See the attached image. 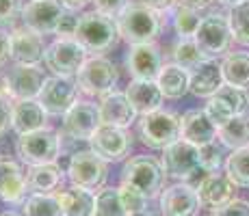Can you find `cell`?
<instances>
[{
  "label": "cell",
  "mask_w": 249,
  "mask_h": 216,
  "mask_svg": "<svg viewBox=\"0 0 249 216\" xmlns=\"http://www.w3.org/2000/svg\"><path fill=\"white\" fill-rule=\"evenodd\" d=\"M119 37L128 41L130 46H143V43H154L162 31L160 13L147 9L141 2H130L117 17Z\"/></svg>",
  "instance_id": "6da1fadb"
},
{
  "label": "cell",
  "mask_w": 249,
  "mask_h": 216,
  "mask_svg": "<svg viewBox=\"0 0 249 216\" xmlns=\"http://www.w3.org/2000/svg\"><path fill=\"white\" fill-rule=\"evenodd\" d=\"M76 41L91 52L93 56H102L119 41V28L115 17H108L98 11H87L80 16L78 31H76Z\"/></svg>",
  "instance_id": "7a4b0ae2"
},
{
  "label": "cell",
  "mask_w": 249,
  "mask_h": 216,
  "mask_svg": "<svg viewBox=\"0 0 249 216\" xmlns=\"http://www.w3.org/2000/svg\"><path fill=\"white\" fill-rule=\"evenodd\" d=\"M162 184H165V171L160 162L152 156H135L122 169V186L137 190L147 201L160 197Z\"/></svg>",
  "instance_id": "3957f363"
},
{
  "label": "cell",
  "mask_w": 249,
  "mask_h": 216,
  "mask_svg": "<svg viewBox=\"0 0 249 216\" xmlns=\"http://www.w3.org/2000/svg\"><path fill=\"white\" fill-rule=\"evenodd\" d=\"M119 83V71L107 56H89L76 76L78 91L89 98H107Z\"/></svg>",
  "instance_id": "277c9868"
},
{
  "label": "cell",
  "mask_w": 249,
  "mask_h": 216,
  "mask_svg": "<svg viewBox=\"0 0 249 216\" xmlns=\"http://www.w3.org/2000/svg\"><path fill=\"white\" fill-rule=\"evenodd\" d=\"M139 138L150 150H167L180 141V117L171 110H156L139 119Z\"/></svg>",
  "instance_id": "5b68a950"
},
{
  "label": "cell",
  "mask_w": 249,
  "mask_h": 216,
  "mask_svg": "<svg viewBox=\"0 0 249 216\" xmlns=\"http://www.w3.org/2000/svg\"><path fill=\"white\" fill-rule=\"evenodd\" d=\"M16 151L20 156V160L28 166L56 162V158L61 153L59 132L52 130L50 126H46V128L37 130V132L22 134V136H18Z\"/></svg>",
  "instance_id": "8992f818"
},
{
  "label": "cell",
  "mask_w": 249,
  "mask_h": 216,
  "mask_svg": "<svg viewBox=\"0 0 249 216\" xmlns=\"http://www.w3.org/2000/svg\"><path fill=\"white\" fill-rule=\"evenodd\" d=\"M162 171L165 177H171L176 182H184L189 184L197 173H202V153L199 147L191 145L186 141H176L174 145H169L167 150H162V158H160Z\"/></svg>",
  "instance_id": "52a82bcc"
},
{
  "label": "cell",
  "mask_w": 249,
  "mask_h": 216,
  "mask_svg": "<svg viewBox=\"0 0 249 216\" xmlns=\"http://www.w3.org/2000/svg\"><path fill=\"white\" fill-rule=\"evenodd\" d=\"M89 52L85 50L76 39H59L56 37L50 46L46 48V67L52 71V76L59 78H74L78 76L80 67L89 59Z\"/></svg>",
  "instance_id": "ba28073f"
},
{
  "label": "cell",
  "mask_w": 249,
  "mask_h": 216,
  "mask_svg": "<svg viewBox=\"0 0 249 216\" xmlns=\"http://www.w3.org/2000/svg\"><path fill=\"white\" fill-rule=\"evenodd\" d=\"M107 162L102 158H98L91 150L74 151L68 165V180L71 186L83 188L87 193H95L104 186L107 182Z\"/></svg>",
  "instance_id": "9c48e42d"
},
{
  "label": "cell",
  "mask_w": 249,
  "mask_h": 216,
  "mask_svg": "<svg viewBox=\"0 0 249 216\" xmlns=\"http://www.w3.org/2000/svg\"><path fill=\"white\" fill-rule=\"evenodd\" d=\"M193 39L206 59L214 61V56L228 54L230 43H232V31H230L228 16L208 13L206 17H202V24H199Z\"/></svg>",
  "instance_id": "30bf717a"
},
{
  "label": "cell",
  "mask_w": 249,
  "mask_h": 216,
  "mask_svg": "<svg viewBox=\"0 0 249 216\" xmlns=\"http://www.w3.org/2000/svg\"><path fill=\"white\" fill-rule=\"evenodd\" d=\"M44 71L39 65H13L7 74L2 76L4 95L11 102H26V100H37L39 91L44 86Z\"/></svg>",
  "instance_id": "8fae6325"
},
{
  "label": "cell",
  "mask_w": 249,
  "mask_h": 216,
  "mask_svg": "<svg viewBox=\"0 0 249 216\" xmlns=\"http://www.w3.org/2000/svg\"><path fill=\"white\" fill-rule=\"evenodd\" d=\"M78 84L71 78H59V76H48L44 86L39 91L37 102L41 108L52 117H63L68 110L78 102Z\"/></svg>",
  "instance_id": "7c38bea8"
},
{
  "label": "cell",
  "mask_w": 249,
  "mask_h": 216,
  "mask_svg": "<svg viewBox=\"0 0 249 216\" xmlns=\"http://www.w3.org/2000/svg\"><path fill=\"white\" fill-rule=\"evenodd\" d=\"M102 126L98 104L89 100H78L68 113L63 115V136L70 141H91L95 130Z\"/></svg>",
  "instance_id": "4fadbf2b"
},
{
  "label": "cell",
  "mask_w": 249,
  "mask_h": 216,
  "mask_svg": "<svg viewBox=\"0 0 249 216\" xmlns=\"http://www.w3.org/2000/svg\"><path fill=\"white\" fill-rule=\"evenodd\" d=\"M249 106V98L245 91L234 89V86L223 84L213 98L208 100L204 113L208 115V119L217 126V130L221 126H226L228 121H232L238 115H245V110Z\"/></svg>",
  "instance_id": "5bb4252c"
},
{
  "label": "cell",
  "mask_w": 249,
  "mask_h": 216,
  "mask_svg": "<svg viewBox=\"0 0 249 216\" xmlns=\"http://www.w3.org/2000/svg\"><path fill=\"white\" fill-rule=\"evenodd\" d=\"M63 4L59 0H28L22 7V24L24 28L37 35H54L59 20L63 16Z\"/></svg>",
  "instance_id": "9a60e30c"
},
{
  "label": "cell",
  "mask_w": 249,
  "mask_h": 216,
  "mask_svg": "<svg viewBox=\"0 0 249 216\" xmlns=\"http://www.w3.org/2000/svg\"><path fill=\"white\" fill-rule=\"evenodd\" d=\"M91 151L104 162H122L130 153L132 136L122 128L100 126L89 141Z\"/></svg>",
  "instance_id": "2e32d148"
},
{
  "label": "cell",
  "mask_w": 249,
  "mask_h": 216,
  "mask_svg": "<svg viewBox=\"0 0 249 216\" xmlns=\"http://www.w3.org/2000/svg\"><path fill=\"white\" fill-rule=\"evenodd\" d=\"M202 210L197 190L191 184L176 182L174 186L160 193V212L162 216H197Z\"/></svg>",
  "instance_id": "e0dca14e"
},
{
  "label": "cell",
  "mask_w": 249,
  "mask_h": 216,
  "mask_svg": "<svg viewBox=\"0 0 249 216\" xmlns=\"http://www.w3.org/2000/svg\"><path fill=\"white\" fill-rule=\"evenodd\" d=\"M126 69L132 80H156L162 69V54L156 43L130 46L126 54Z\"/></svg>",
  "instance_id": "ac0fdd59"
},
{
  "label": "cell",
  "mask_w": 249,
  "mask_h": 216,
  "mask_svg": "<svg viewBox=\"0 0 249 216\" xmlns=\"http://www.w3.org/2000/svg\"><path fill=\"white\" fill-rule=\"evenodd\" d=\"M11 61L16 65H39L46 56V41L28 28H13L11 33Z\"/></svg>",
  "instance_id": "d6986e66"
},
{
  "label": "cell",
  "mask_w": 249,
  "mask_h": 216,
  "mask_svg": "<svg viewBox=\"0 0 249 216\" xmlns=\"http://www.w3.org/2000/svg\"><path fill=\"white\" fill-rule=\"evenodd\" d=\"M180 138L202 150V147L217 141V126L210 121L204 110H186L180 117Z\"/></svg>",
  "instance_id": "ffe728a7"
},
{
  "label": "cell",
  "mask_w": 249,
  "mask_h": 216,
  "mask_svg": "<svg viewBox=\"0 0 249 216\" xmlns=\"http://www.w3.org/2000/svg\"><path fill=\"white\" fill-rule=\"evenodd\" d=\"M100 110V121L102 126H111V128H130L137 121V110L132 108V104L128 102L126 93H108L107 98H102V102L98 104Z\"/></svg>",
  "instance_id": "44dd1931"
},
{
  "label": "cell",
  "mask_w": 249,
  "mask_h": 216,
  "mask_svg": "<svg viewBox=\"0 0 249 216\" xmlns=\"http://www.w3.org/2000/svg\"><path fill=\"white\" fill-rule=\"evenodd\" d=\"M26 173L16 160L0 158V201L24 203L26 201Z\"/></svg>",
  "instance_id": "7402d4cb"
},
{
  "label": "cell",
  "mask_w": 249,
  "mask_h": 216,
  "mask_svg": "<svg viewBox=\"0 0 249 216\" xmlns=\"http://www.w3.org/2000/svg\"><path fill=\"white\" fill-rule=\"evenodd\" d=\"M195 190H197L202 205H206V208H210V210H217V208H221V205H226L228 201L234 199L236 186L228 180L226 173L217 171V173H206Z\"/></svg>",
  "instance_id": "603a6c76"
},
{
  "label": "cell",
  "mask_w": 249,
  "mask_h": 216,
  "mask_svg": "<svg viewBox=\"0 0 249 216\" xmlns=\"http://www.w3.org/2000/svg\"><path fill=\"white\" fill-rule=\"evenodd\" d=\"M124 93H126L128 102L132 104V108L137 110V115H141V117L160 110L162 100H165L156 80H130Z\"/></svg>",
  "instance_id": "cb8c5ba5"
},
{
  "label": "cell",
  "mask_w": 249,
  "mask_h": 216,
  "mask_svg": "<svg viewBox=\"0 0 249 216\" xmlns=\"http://www.w3.org/2000/svg\"><path fill=\"white\" fill-rule=\"evenodd\" d=\"M48 113L41 108L37 100H26V102H13L11 106V128L18 136L31 134L37 130L46 128Z\"/></svg>",
  "instance_id": "d4e9b609"
},
{
  "label": "cell",
  "mask_w": 249,
  "mask_h": 216,
  "mask_svg": "<svg viewBox=\"0 0 249 216\" xmlns=\"http://www.w3.org/2000/svg\"><path fill=\"white\" fill-rule=\"evenodd\" d=\"M223 83V74H221V63L208 59L202 65H197L195 69H191V83H189V93L197 95V98H213Z\"/></svg>",
  "instance_id": "484cf974"
},
{
  "label": "cell",
  "mask_w": 249,
  "mask_h": 216,
  "mask_svg": "<svg viewBox=\"0 0 249 216\" xmlns=\"http://www.w3.org/2000/svg\"><path fill=\"white\" fill-rule=\"evenodd\" d=\"M63 180H65V171L56 162L28 166L26 173V186L33 195H54L56 190H61Z\"/></svg>",
  "instance_id": "4316f807"
},
{
  "label": "cell",
  "mask_w": 249,
  "mask_h": 216,
  "mask_svg": "<svg viewBox=\"0 0 249 216\" xmlns=\"http://www.w3.org/2000/svg\"><path fill=\"white\" fill-rule=\"evenodd\" d=\"M189 83H191V71L176 65V63L162 65L159 78H156L159 89L162 91V95L169 100H180L182 95L189 93Z\"/></svg>",
  "instance_id": "83f0119b"
},
{
  "label": "cell",
  "mask_w": 249,
  "mask_h": 216,
  "mask_svg": "<svg viewBox=\"0 0 249 216\" xmlns=\"http://www.w3.org/2000/svg\"><path fill=\"white\" fill-rule=\"evenodd\" d=\"M223 83L234 89H249V54L247 52H228L221 61Z\"/></svg>",
  "instance_id": "f1b7e54d"
},
{
  "label": "cell",
  "mask_w": 249,
  "mask_h": 216,
  "mask_svg": "<svg viewBox=\"0 0 249 216\" xmlns=\"http://www.w3.org/2000/svg\"><path fill=\"white\" fill-rule=\"evenodd\" d=\"M63 216H91L93 214V195L83 188H61L54 193Z\"/></svg>",
  "instance_id": "f546056e"
},
{
  "label": "cell",
  "mask_w": 249,
  "mask_h": 216,
  "mask_svg": "<svg viewBox=\"0 0 249 216\" xmlns=\"http://www.w3.org/2000/svg\"><path fill=\"white\" fill-rule=\"evenodd\" d=\"M217 141L223 147L236 151L249 147V115H238L217 130Z\"/></svg>",
  "instance_id": "4dcf8cb0"
},
{
  "label": "cell",
  "mask_w": 249,
  "mask_h": 216,
  "mask_svg": "<svg viewBox=\"0 0 249 216\" xmlns=\"http://www.w3.org/2000/svg\"><path fill=\"white\" fill-rule=\"evenodd\" d=\"M228 180L238 188H249V147L232 151L223 162Z\"/></svg>",
  "instance_id": "1f68e13d"
},
{
  "label": "cell",
  "mask_w": 249,
  "mask_h": 216,
  "mask_svg": "<svg viewBox=\"0 0 249 216\" xmlns=\"http://www.w3.org/2000/svg\"><path fill=\"white\" fill-rule=\"evenodd\" d=\"M91 216H128L119 197V188L104 186L93 197V214Z\"/></svg>",
  "instance_id": "d6a6232c"
},
{
  "label": "cell",
  "mask_w": 249,
  "mask_h": 216,
  "mask_svg": "<svg viewBox=\"0 0 249 216\" xmlns=\"http://www.w3.org/2000/svg\"><path fill=\"white\" fill-rule=\"evenodd\" d=\"M228 22L230 31H232V39L241 46H249V0L230 9Z\"/></svg>",
  "instance_id": "836d02e7"
},
{
  "label": "cell",
  "mask_w": 249,
  "mask_h": 216,
  "mask_svg": "<svg viewBox=\"0 0 249 216\" xmlns=\"http://www.w3.org/2000/svg\"><path fill=\"white\" fill-rule=\"evenodd\" d=\"M202 17L199 11L189 7H176L174 9V31L180 39H193L195 33H197Z\"/></svg>",
  "instance_id": "e575fe53"
},
{
  "label": "cell",
  "mask_w": 249,
  "mask_h": 216,
  "mask_svg": "<svg viewBox=\"0 0 249 216\" xmlns=\"http://www.w3.org/2000/svg\"><path fill=\"white\" fill-rule=\"evenodd\" d=\"M204 61H208L202 54V50L197 48L195 39H180L174 46V63L184 67V69H195L197 65H202Z\"/></svg>",
  "instance_id": "d590c367"
},
{
  "label": "cell",
  "mask_w": 249,
  "mask_h": 216,
  "mask_svg": "<svg viewBox=\"0 0 249 216\" xmlns=\"http://www.w3.org/2000/svg\"><path fill=\"white\" fill-rule=\"evenodd\" d=\"M22 205L24 216H63L54 195H31Z\"/></svg>",
  "instance_id": "8d00e7d4"
},
{
  "label": "cell",
  "mask_w": 249,
  "mask_h": 216,
  "mask_svg": "<svg viewBox=\"0 0 249 216\" xmlns=\"http://www.w3.org/2000/svg\"><path fill=\"white\" fill-rule=\"evenodd\" d=\"M223 150H226V147H223L221 143H217V141L199 150V153H202V169H204V173H217L219 171V166H221V162H223Z\"/></svg>",
  "instance_id": "74e56055"
},
{
  "label": "cell",
  "mask_w": 249,
  "mask_h": 216,
  "mask_svg": "<svg viewBox=\"0 0 249 216\" xmlns=\"http://www.w3.org/2000/svg\"><path fill=\"white\" fill-rule=\"evenodd\" d=\"M78 22H80L78 13L65 9L63 16H61V20H59V26H56L54 35H59V39H74L76 31H78Z\"/></svg>",
  "instance_id": "f35d334b"
},
{
  "label": "cell",
  "mask_w": 249,
  "mask_h": 216,
  "mask_svg": "<svg viewBox=\"0 0 249 216\" xmlns=\"http://www.w3.org/2000/svg\"><path fill=\"white\" fill-rule=\"evenodd\" d=\"M119 197H122V203H124V208H126L128 214H135V212L145 210L147 199L143 195H139L137 190L128 188V186H119Z\"/></svg>",
  "instance_id": "ab89813d"
},
{
  "label": "cell",
  "mask_w": 249,
  "mask_h": 216,
  "mask_svg": "<svg viewBox=\"0 0 249 216\" xmlns=\"http://www.w3.org/2000/svg\"><path fill=\"white\" fill-rule=\"evenodd\" d=\"M22 0H0V28L13 26L18 16H22Z\"/></svg>",
  "instance_id": "60d3db41"
},
{
  "label": "cell",
  "mask_w": 249,
  "mask_h": 216,
  "mask_svg": "<svg viewBox=\"0 0 249 216\" xmlns=\"http://www.w3.org/2000/svg\"><path fill=\"white\" fill-rule=\"evenodd\" d=\"M98 13H104L108 17H117L124 9L130 4V0H91Z\"/></svg>",
  "instance_id": "b9f144b4"
},
{
  "label": "cell",
  "mask_w": 249,
  "mask_h": 216,
  "mask_svg": "<svg viewBox=\"0 0 249 216\" xmlns=\"http://www.w3.org/2000/svg\"><path fill=\"white\" fill-rule=\"evenodd\" d=\"M213 216H249V203L243 199H232L221 208L213 210Z\"/></svg>",
  "instance_id": "7bdbcfd3"
},
{
  "label": "cell",
  "mask_w": 249,
  "mask_h": 216,
  "mask_svg": "<svg viewBox=\"0 0 249 216\" xmlns=\"http://www.w3.org/2000/svg\"><path fill=\"white\" fill-rule=\"evenodd\" d=\"M11 106H13V102L9 98L0 100V138L11 128Z\"/></svg>",
  "instance_id": "ee69618b"
},
{
  "label": "cell",
  "mask_w": 249,
  "mask_h": 216,
  "mask_svg": "<svg viewBox=\"0 0 249 216\" xmlns=\"http://www.w3.org/2000/svg\"><path fill=\"white\" fill-rule=\"evenodd\" d=\"M9 59H11V35L0 28V67L7 65Z\"/></svg>",
  "instance_id": "f6af8a7d"
},
{
  "label": "cell",
  "mask_w": 249,
  "mask_h": 216,
  "mask_svg": "<svg viewBox=\"0 0 249 216\" xmlns=\"http://www.w3.org/2000/svg\"><path fill=\"white\" fill-rule=\"evenodd\" d=\"M141 4H145L147 9H152V11L156 13H165V11H171L176 4V0H139Z\"/></svg>",
  "instance_id": "bcb514c9"
},
{
  "label": "cell",
  "mask_w": 249,
  "mask_h": 216,
  "mask_svg": "<svg viewBox=\"0 0 249 216\" xmlns=\"http://www.w3.org/2000/svg\"><path fill=\"white\" fill-rule=\"evenodd\" d=\"M214 0H176L178 7H189V9H195V11H202V9H208Z\"/></svg>",
  "instance_id": "7dc6e473"
},
{
  "label": "cell",
  "mask_w": 249,
  "mask_h": 216,
  "mask_svg": "<svg viewBox=\"0 0 249 216\" xmlns=\"http://www.w3.org/2000/svg\"><path fill=\"white\" fill-rule=\"evenodd\" d=\"M61 4H63V9H68V11H83L85 7L91 2V0H59Z\"/></svg>",
  "instance_id": "c3c4849f"
},
{
  "label": "cell",
  "mask_w": 249,
  "mask_h": 216,
  "mask_svg": "<svg viewBox=\"0 0 249 216\" xmlns=\"http://www.w3.org/2000/svg\"><path fill=\"white\" fill-rule=\"evenodd\" d=\"M219 2H221V4H226V7H230V9H232V7H236V4L245 2V0H219Z\"/></svg>",
  "instance_id": "681fc988"
},
{
  "label": "cell",
  "mask_w": 249,
  "mask_h": 216,
  "mask_svg": "<svg viewBox=\"0 0 249 216\" xmlns=\"http://www.w3.org/2000/svg\"><path fill=\"white\" fill-rule=\"evenodd\" d=\"M128 216H154L150 210H141V212H135V214H128Z\"/></svg>",
  "instance_id": "f907efd6"
},
{
  "label": "cell",
  "mask_w": 249,
  "mask_h": 216,
  "mask_svg": "<svg viewBox=\"0 0 249 216\" xmlns=\"http://www.w3.org/2000/svg\"><path fill=\"white\" fill-rule=\"evenodd\" d=\"M2 98H7V95H4V84H2V78H0V100Z\"/></svg>",
  "instance_id": "816d5d0a"
},
{
  "label": "cell",
  "mask_w": 249,
  "mask_h": 216,
  "mask_svg": "<svg viewBox=\"0 0 249 216\" xmlns=\"http://www.w3.org/2000/svg\"><path fill=\"white\" fill-rule=\"evenodd\" d=\"M0 216H20V214H13V212H7V214H0Z\"/></svg>",
  "instance_id": "f5cc1de1"
},
{
  "label": "cell",
  "mask_w": 249,
  "mask_h": 216,
  "mask_svg": "<svg viewBox=\"0 0 249 216\" xmlns=\"http://www.w3.org/2000/svg\"><path fill=\"white\" fill-rule=\"evenodd\" d=\"M0 158H2V156H0Z\"/></svg>",
  "instance_id": "db71d44e"
}]
</instances>
